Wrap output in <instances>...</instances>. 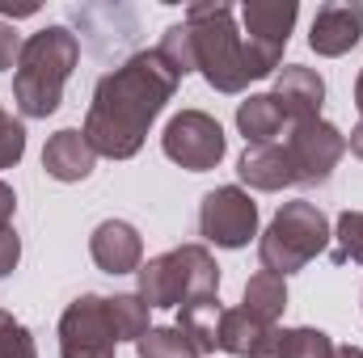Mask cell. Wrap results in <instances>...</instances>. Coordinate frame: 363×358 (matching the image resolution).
Segmentation results:
<instances>
[{
	"label": "cell",
	"mask_w": 363,
	"mask_h": 358,
	"mask_svg": "<svg viewBox=\"0 0 363 358\" xmlns=\"http://www.w3.org/2000/svg\"><path fill=\"white\" fill-rule=\"evenodd\" d=\"M0 358H38L30 329L4 308H0Z\"/></svg>",
	"instance_id": "cell-25"
},
{
	"label": "cell",
	"mask_w": 363,
	"mask_h": 358,
	"mask_svg": "<svg viewBox=\"0 0 363 358\" xmlns=\"http://www.w3.org/2000/svg\"><path fill=\"white\" fill-rule=\"evenodd\" d=\"M135 354L140 358H199V350H194V342L182 333L178 325H169V329H148L135 342Z\"/></svg>",
	"instance_id": "cell-22"
},
{
	"label": "cell",
	"mask_w": 363,
	"mask_h": 358,
	"mask_svg": "<svg viewBox=\"0 0 363 358\" xmlns=\"http://www.w3.org/2000/svg\"><path fill=\"white\" fill-rule=\"evenodd\" d=\"M355 105H359V122H363V72H359V81H355Z\"/></svg>",
	"instance_id": "cell-32"
},
{
	"label": "cell",
	"mask_w": 363,
	"mask_h": 358,
	"mask_svg": "<svg viewBox=\"0 0 363 358\" xmlns=\"http://www.w3.org/2000/svg\"><path fill=\"white\" fill-rule=\"evenodd\" d=\"M347 148H351V152L363 161V122H355V127H351V135H347Z\"/></svg>",
	"instance_id": "cell-30"
},
{
	"label": "cell",
	"mask_w": 363,
	"mask_h": 358,
	"mask_svg": "<svg viewBox=\"0 0 363 358\" xmlns=\"http://www.w3.org/2000/svg\"><path fill=\"white\" fill-rule=\"evenodd\" d=\"M81 64V42L64 25H47L21 42L17 68H13V101L21 118H47L60 110L64 85L72 68Z\"/></svg>",
	"instance_id": "cell-2"
},
{
	"label": "cell",
	"mask_w": 363,
	"mask_h": 358,
	"mask_svg": "<svg viewBox=\"0 0 363 358\" xmlns=\"http://www.w3.org/2000/svg\"><path fill=\"white\" fill-rule=\"evenodd\" d=\"M330 241H334V228H330L325 211L317 202L296 198V202H283L274 211L271 228L258 241V258H262V270L287 278V274L304 270L313 258H321Z\"/></svg>",
	"instance_id": "cell-5"
},
{
	"label": "cell",
	"mask_w": 363,
	"mask_h": 358,
	"mask_svg": "<svg viewBox=\"0 0 363 358\" xmlns=\"http://www.w3.org/2000/svg\"><path fill=\"white\" fill-rule=\"evenodd\" d=\"M271 358H338V346L330 342V333L300 325V329H279Z\"/></svg>",
	"instance_id": "cell-20"
},
{
	"label": "cell",
	"mask_w": 363,
	"mask_h": 358,
	"mask_svg": "<svg viewBox=\"0 0 363 358\" xmlns=\"http://www.w3.org/2000/svg\"><path fill=\"white\" fill-rule=\"evenodd\" d=\"M338 358H363V346H338Z\"/></svg>",
	"instance_id": "cell-31"
},
{
	"label": "cell",
	"mask_w": 363,
	"mask_h": 358,
	"mask_svg": "<svg viewBox=\"0 0 363 358\" xmlns=\"http://www.w3.org/2000/svg\"><path fill=\"white\" fill-rule=\"evenodd\" d=\"M89 253L106 274H135L144 266V241L127 219H101L89 236Z\"/></svg>",
	"instance_id": "cell-12"
},
{
	"label": "cell",
	"mask_w": 363,
	"mask_h": 358,
	"mask_svg": "<svg viewBox=\"0 0 363 358\" xmlns=\"http://www.w3.org/2000/svg\"><path fill=\"white\" fill-rule=\"evenodd\" d=\"M93 165H97V152L89 148L85 131L64 127L43 148V169H47V178H55V181H85L93 173Z\"/></svg>",
	"instance_id": "cell-15"
},
{
	"label": "cell",
	"mask_w": 363,
	"mask_h": 358,
	"mask_svg": "<svg viewBox=\"0 0 363 358\" xmlns=\"http://www.w3.org/2000/svg\"><path fill=\"white\" fill-rule=\"evenodd\" d=\"M157 55L174 68V76H186V72H194V42H190V30H186V21L178 25H169L165 30V38H161V47H157Z\"/></svg>",
	"instance_id": "cell-24"
},
{
	"label": "cell",
	"mask_w": 363,
	"mask_h": 358,
	"mask_svg": "<svg viewBox=\"0 0 363 358\" xmlns=\"http://www.w3.org/2000/svg\"><path fill=\"white\" fill-rule=\"evenodd\" d=\"M237 178L245 181L250 190H267V194L296 185L279 144H271V148H245V156L237 161Z\"/></svg>",
	"instance_id": "cell-17"
},
{
	"label": "cell",
	"mask_w": 363,
	"mask_h": 358,
	"mask_svg": "<svg viewBox=\"0 0 363 358\" xmlns=\"http://www.w3.org/2000/svg\"><path fill=\"white\" fill-rule=\"evenodd\" d=\"M17 55H21V34L0 17V72L4 68H17Z\"/></svg>",
	"instance_id": "cell-28"
},
{
	"label": "cell",
	"mask_w": 363,
	"mask_h": 358,
	"mask_svg": "<svg viewBox=\"0 0 363 358\" xmlns=\"http://www.w3.org/2000/svg\"><path fill=\"white\" fill-rule=\"evenodd\" d=\"M140 299L148 308H182L203 295H220V266L207 245H182L161 258H148L135 270Z\"/></svg>",
	"instance_id": "cell-4"
},
{
	"label": "cell",
	"mask_w": 363,
	"mask_h": 358,
	"mask_svg": "<svg viewBox=\"0 0 363 358\" xmlns=\"http://www.w3.org/2000/svg\"><path fill=\"white\" fill-rule=\"evenodd\" d=\"M182 21H186L190 42H194V72H203V81L216 93L245 89L250 85V68H245V42L237 34L233 4H224V0L190 4Z\"/></svg>",
	"instance_id": "cell-3"
},
{
	"label": "cell",
	"mask_w": 363,
	"mask_h": 358,
	"mask_svg": "<svg viewBox=\"0 0 363 358\" xmlns=\"http://www.w3.org/2000/svg\"><path fill=\"white\" fill-rule=\"evenodd\" d=\"M118 333L101 295H77L60 316V358H114Z\"/></svg>",
	"instance_id": "cell-10"
},
{
	"label": "cell",
	"mask_w": 363,
	"mask_h": 358,
	"mask_svg": "<svg viewBox=\"0 0 363 358\" xmlns=\"http://www.w3.org/2000/svg\"><path fill=\"white\" fill-rule=\"evenodd\" d=\"M17 262H21V236L13 228H0V278L13 274Z\"/></svg>",
	"instance_id": "cell-27"
},
{
	"label": "cell",
	"mask_w": 363,
	"mask_h": 358,
	"mask_svg": "<svg viewBox=\"0 0 363 358\" xmlns=\"http://www.w3.org/2000/svg\"><path fill=\"white\" fill-rule=\"evenodd\" d=\"M334 262L363 266V211H342L334 224Z\"/></svg>",
	"instance_id": "cell-23"
},
{
	"label": "cell",
	"mask_w": 363,
	"mask_h": 358,
	"mask_svg": "<svg viewBox=\"0 0 363 358\" xmlns=\"http://www.w3.org/2000/svg\"><path fill=\"white\" fill-rule=\"evenodd\" d=\"M279 325H267L258 316H250L245 308H224L220 321V350L237 358H271Z\"/></svg>",
	"instance_id": "cell-14"
},
{
	"label": "cell",
	"mask_w": 363,
	"mask_h": 358,
	"mask_svg": "<svg viewBox=\"0 0 363 358\" xmlns=\"http://www.w3.org/2000/svg\"><path fill=\"white\" fill-rule=\"evenodd\" d=\"M241 308H245L250 316H258V321L274 325V321L283 316V308H287V282H283L279 274H271V270H258V274L245 282Z\"/></svg>",
	"instance_id": "cell-19"
},
{
	"label": "cell",
	"mask_w": 363,
	"mask_h": 358,
	"mask_svg": "<svg viewBox=\"0 0 363 358\" xmlns=\"http://www.w3.org/2000/svg\"><path fill=\"white\" fill-rule=\"evenodd\" d=\"M296 17H300V4L296 0H245L241 4V21H245V68H250V81H262L274 76L279 64H283V47L296 30Z\"/></svg>",
	"instance_id": "cell-6"
},
{
	"label": "cell",
	"mask_w": 363,
	"mask_h": 358,
	"mask_svg": "<svg viewBox=\"0 0 363 358\" xmlns=\"http://www.w3.org/2000/svg\"><path fill=\"white\" fill-rule=\"evenodd\" d=\"M174 93H178L174 68L157 51H135L127 64L106 72L93 89L89 114L81 127L89 148L110 161H131L144 148L161 110L174 101Z\"/></svg>",
	"instance_id": "cell-1"
},
{
	"label": "cell",
	"mask_w": 363,
	"mask_h": 358,
	"mask_svg": "<svg viewBox=\"0 0 363 358\" xmlns=\"http://www.w3.org/2000/svg\"><path fill=\"white\" fill-rule=\"evenodd\" d=\"M274 97L287 114V122H313L321 118V105H325V81L313 72V68H300V64H287L274 72Z\"/></svg>",
	"instance_id": "cell-13"
},
{
	"label": "cell",
	"mask_w": 363,
	"mask_h": 358,
	"mask_svg": "<svg viewBox=\"0 0 363 358\" xmlns=\"http://www.w3.org/2000/svg\"><path fill=\"white\" fill-rule=\"evenodd\" d=\"M13 211H17V194H13V185H4V181H0V228H9Z\"/></svg>",
	"instance_id": "cell-29"
},
{
	"label": "cell",
	"mask_w": 363,
	"mask_h": 358,
	"mask_svg": "<svg viewBox=\"0 0 363 358\" xmlns=\"http://www.w3.org/2000/svg\"><path fill=\"white\" fill-rule=\"evenodd\" d=\"M26 156V127L0 110V169H13Z\"/></svg>",
	"instance_id": "cell-26"
},
{
	"label": "cell",
	"mask_w": 363,
	"mask_h": 358,
	"mask_svg": "<svg viewBox=\"0 0 363 358\" xmlns=\"http://www.w3.org/2000/svg\"><path fill=\"white\" fill-rule=\"evenodd\" d=\"M283 156H287V169L296 185H325L334 178L338 161L347 156V135L325 122V118H313V122H296L287 127L283 135Z\"/></svg>",
	"instance_id": "cell-7"
},
{
	"label": "cell",
	"mask_w": 363,
	"mask_h": 358,
	"mask_svg": "<svg viewBox=\"0 0 363 358\" xmlns=\"http://www.w3.org/2000/svg\"><path fill=\"white\" fill-rule=\"evenodd\" d=\"M161 148H165V156H169L174 165L190 169V173H207V169H216V165L224 161L228 139H224V127H220L211 114H203V110H182V114H174V118L165 122Z\"/></svg>",
	"instance_id": "cell-9"
},
{
	"label": "cell",
	"mask_w": 363,
	"mask_h": 358,
	"mask_svg": "<svg viewBox=\"0 0 363 358\" xmlns=\"http://www.w3.org/2000/svg\"><path fill=\"white\" fill-rule=\"evenodd\" d=\"M199 236L220 249H245L258 236V202L241 185H216L199 202Z\"/></svg>",
	"instance_id": "cell-8"
},
{
	"label": "cell",
	"mask_w": 363,
	"mask_h": 358,
	"mask_svg": "<svg viewBox=\"0 0 363 358\" xmlns=\"http://www.w3.org/2000/svg\"><path fill=\"white\" fill-rule=\"evenodd\" d=\"M363 38V4L359 0H330L317 8L313 30H308V47L325 59H338L347 51H355Z\"/></svg>",
	"instance_id": "cell-11"
},
{
	"label": "cell",
	"mask_w": 363,
	"mask_h": 358,
	"mask_svg": "<svg viewBox=\"0 0 363 358\" xmlns=\"http://www.w3.org/2000/svg\"><path fill=\"white\" fill-rule=\"evenodd\" d=\"M220 321H224L220 295H203V299H190V304L178 308V329L194 342L199 354L220 350Z\"/></svg>",
	"instance_id": "cell-18"
},
{
	"label": "cell",
	"mask_w": 363,
	"mask_h": 358,
	"mask_svg": "<svg viewBox=\"0 0 363 358\" xmlns=\"http://www.w3.org/2000/svg\"><path fill=\"white\" fill-rule=\"evenodd\" d=\"M106 308H110V321H114V333H118V342H140L152 325H148V304L140 299V295H114V299H106Z\"/></svg>",
	"instance_id": "cell-21"
},
{
	"label": "cell",
	"mask_w": 363,
	"mask_h": 358,
	"mask_svg": "<svg viewBox=\"0 0 363 358\" xmlns=\"http://www.w3.org/2000/svg\"><path fill=\"white\" fill-rule=\"evenodd\" d=\"M287 114L274 93H254L237 105V131L245 135V148H271L279 135H287Z\"/></svg>",
	"instance_id": "cell-16"
}]
</instances>
